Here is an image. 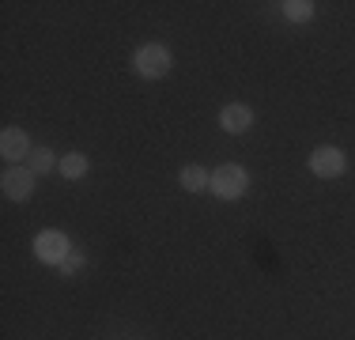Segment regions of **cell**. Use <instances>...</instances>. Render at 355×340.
I'll use <instances>...</instances> for the list:
<instances>
[{
	"label": "cell",
	"mask_w": 355,
	"mask_h": 340,
	"mask_svg": "<svg viewBox=\"0 0 355 340\" xmlns=\"http://www.w3.org/2000/svg\"><path fill=\"white\" fill-rule=\"evenodd\" d=\"M61 174L72 178V182H76V178H83V174H87V159H83L80 151H72V155H61Z\"/></svg>",
	"instance_id": "8fae6325"
},
{
	"label": "cell",
	"mask_w": 355,
	"mask_h": 340,
	"mask_svg": "<svg viewBox=\"0 0 355 340\" xmlns=\"http://www.w3.org/2000/svg\"><path fill=\"white\" fill-rule=\"evenodd\" d=\"M35 170L31 167H8L4 178H0V189H4L8 201H31L35 197Z\"/></svg>",
	"instance_id": "277c9868"
},
{
	"label": "cell",
	"mask_w": 355,
	"mask_h": 340,
	"mask_svg": "<svg viewBox=\"0 0 355 340\" xmlns=\"http://www.w3.org/2000/svg\"><path fill=\"white\" fill-rule=\"evenodd\" d=\"M178 182H182V189H185V193H205L208 185H212V174H208L205 167H182Z\"/></svg>",
	"instance_id": "ba28073f"
},
{
	"label": "cell",
	"mask_w": 355,
	"mask_h": 340,
	"mask_svg": "<svg viewBox=\"0 0 355 340\" xmlns=\"http://www.w3.org/2000/svg\"><path fill=\"white\" fill-rule=\"evenodd\" d=\"M27 167L35 170V174H49L53 167H61V159H57L49 148H35V151H31V159H27Z\"/></svg>",
	"instance_id": "9c48e42d"
},
{
	"label": "cell",
	"mask_w": 355,
	"mask_h": 340,
	"mask_svg": "<svg viewBox=\"0 0 355 340\" xmlns=\"http://www.w3.org/2000/svg\"><path fill=\"white\" fill-rule=\"evenodd\" d=\"M69 253H72V246H69V235H64V231H53V227H49V231L35 235V257L38 261L61 269V261L69 257Z\"/></svg>",
	"instance_id": "3957f363"
},
{
	"label": "cell",
	"mask_w": 355,
	"mask_h": 340,
	"mask_svg": "<svg viewBox=\"0 0 355 340\" xmlns=\"http://www.w3.org/2000/svg\"><path fill=\"white\" fill-rule=\"evenodd\" d=\"M31 140H27V133L23 129H15V125H8L4 133H0V155L8 159L12 167H19V159H31Z\"/></svg>",
	"instance_id": "8992f818"
},
{
	"label": "cell",
	"mask_w": 355,
	"mask_h": 340,
	"mask_svg": "<svg viewBox=\"0 0 355 340\" xmlns=\"http://www.w3.org/2000/svg\"><path fill=\"white\" fill-rule=\"evenodd\" d=\"M132 65H137V72L144 76V80H163V76L174 68V57H171V49H166V46H159V42H148V46L137 49Z\"/></svg>",
	"instance_id": "7a4b0ae2"
},
{
	"label": "cell",
	"mask_w": 355,
	"mask_h": 340,
	"mask_svg": "<svg viewBox=\"0 0 355 340\" xmlns=\"http://www.w3.org/2000/svg\"><path fill=\"white\" fill-rule=\"evenodd\" d=\"M219 125H223L227 133H246L253 125V110L246 102H227V106L219 110Z\"/></svg>",
	"instance_id": "52a82bcc"
},
{
	"label": "cell",
	"mask_w": 355,
	"mask_h": 340,
	"mask_svg": "<svg viewBox=\"0 0 355 340\" xmlns=\"http://www.w3.org/2000/svg\"><path fill=\"white\" fill-rule=\"evenodd\" d=\"M284 15L291 23H306V19H314V4H310V0H284Z\"/></svg>",
	"instance_id": "30bf717a"
},
{
	"label": "cell",
	"mask_w": 355,
	"mask_h": 340,
	"mask_svg": "<svg viewBox=\"0 0 355 340\" xmlns=\"http://www.w3.org/2000/svg\"><path fill=\"white\" fill-rule=\"evenodd\" d=\"M246 185H250L246 167H239V163H223V167H216V170H212V185H208V189H212L219 201H239L242 193H246Z\"/></svg>",
	"instance_id": "6da1fadb"
},
{
	"label": "cell",
	"mask_w": 355,
	"mask_h": 340,
	"mask_svg": "<svg viewBox=\"0 0 355 340\" xmlns=\"http://www.w3.org/2000/svg\"><path fill=\"white\" fill-rule=\"evenodd\" d=\"M83 265H87V261H83V253H69V257L61 261V276H76Z\"/></svg>",
	"instance_id": "7c38bea8"
},
{
	"label": "cell",
	"mask_w": 355,
	"mask_h": 340,
	"mask_svg": "<svg viewBox=\"0 0 355 340\" xmlns=\"http://www.w3.org/2000/svg\"><path fill=\"white\" fill-rule=\"evenodd\" d=\"M310 170H314L318 178H340L344 170H348V159H344L340 148L325 144V148H314V155H310Z\"/></svg>",
	"instance_id": "5b68a950"
}]
</instances>
